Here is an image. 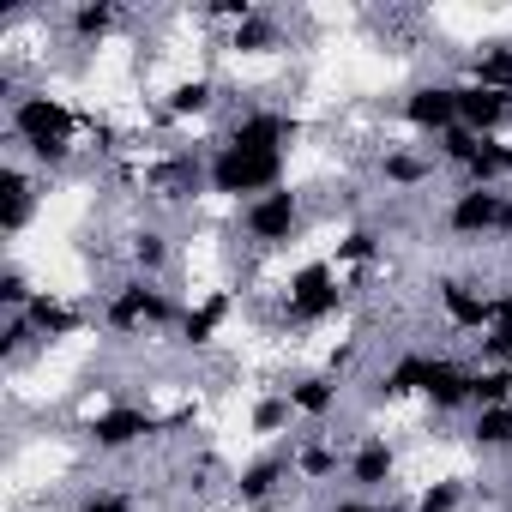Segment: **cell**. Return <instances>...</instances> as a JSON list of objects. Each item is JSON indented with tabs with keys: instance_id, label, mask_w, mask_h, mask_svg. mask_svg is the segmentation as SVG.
I'll return each mask as SVG.
<instances>
[{
	"instance_id": "cell-35",
	"label": "cell",
	"mask_w": 512,
	"mask_h": 512,
	"mask_svg": "<svg viewBox=\"0 0 512 512\" xmlns=\"http://www.w3.org/2000/svg\"><path fill=\"white\" fill-rule=\"evenodd\" d=\"M500 512H512V482H506V494H500Z\"/></svg>"
},
{
	"instance_id": "cell-28",
	"label": "cell",
	"mask_w": 512,
	"mask_h": 512,
	"mask_svg": "<svg viewBox=\"0 0 512 512\" xmlns=\"http://www.w3.org/2000/svg\"><path fill=\"white\" fill-rule=\"evenodd\" d=\"M482 362H512V290H500L494 326L482 332Z\"/></svg>"
},
{
	"instance_id": "cell-21",
	"label": "cell",
	"mask_w": 512,
	"mask_h": 512,
	"mask_svg": "<svg viewBox=\"0 0 512 512\" xmlns=\"http://www.w3.org/2000/svg\"><path fill=\"white\" fill-rule=\"evenodd\" d=\"M211 103H217V79H211V73H193V79H175V85H169L163 115H169V121H193V115H205Z\"/></svg>"
},
{
	"instance_id": "cell-15",
	"label": "cell",
	"mask_w": 512,
	"mask_h": 512,
	"mask_svg": "<svg viewBox=\"0 0 512 512\" xmlns=\"http://www.w3.org/2000/svg\"><path fill=\"white\" fill-rule=\"evenodd\" d=\"M229 314H235V296L229 290H211V296H199L187 314H181V344L187 350H211L217 338H223V326H229Z\"/></svg>"
},
{
	"instance_id": "cell-17",
	"label": "cell",
	"mask_w": 512,
	"mask_h": 512,
	"mask_svg": "<svg viewBox=\"0 0 512 512\" xmlns=\"http://www.w3.org/2000/svg\"><path fill=\"white\" fill-rule=\"evenodd\" d=\"M67 31H73L79 49H97V43H109L121 31V7L115 0H79V7L67 13Z\"/></svg>"
},
{
	"instance_id": "cell-29",
	"label": "cell",
	"mask_w": 512,
	"mask_h": 512,
	"mask_svg": "<svg viewBox=\"0 0 512 512\" xmlns=\"http://www.w3.org/2000/svg\"><path fill=\"white\" fill-rule=\"evenodd\" d=\"M374 253H380V229L356 223V229H350V235L338 241V260H332V266H338V272H344V266H368Z\"/></svg>"
},
{
	"instance_id": "cell-2",
	"label": "cell",
	"mask_w": 512,
	"mask_h": 512,
	"mask_svg": "<svg viewBox=\"0 0 512 512\" xmlns=\"http://www.w3.org/2000/svg\"><path fill=\"white\" fill-rule=\"evenodd\" d=\"M284 175H290V151L247 145V139H223V145H211V157H205V193L235 199V205H247V199L284 187Z\"/></svg>"
},
{
	"instance_id": "cell-9",
	"label": "cell",
	"mask_w": 512,
	"mask_h": 512,
	"mask_svg": "<svg viewBox=\"0 0 512 512\" xmlns=\"http://www.w3.org/2000/svg\"><path fill=\"white\" fill-rule=\"evenodd\" d=\"M434 302H440V326H446V332L482 338V332L494 326L500 290H482V284H470V278H440V284H434Z\"/></svg>"
},
{
	"instance_id": "cell-27",
	"label": "cell",
	"mask_w": 512,
	"mask_h": 512,
	"mask_svg": "<svg viewBox=\"0 0 512 512\" xmlns=\"http://www.w3.org/2000/svg\"><path fill=\"white\" fill-rule=\"evenodd\" d=\"M470 398H476V410H500V404H512V362H482Z\"/></svg>"
},
{
	"instance_id": "cell-34",
	"label": "cell",
	"mask_w": 512,
	"mask_h": 512,
	"mask_svg": "<svg viewBox=\"0 0 512 512\" xmlns=\"http://www.w3.org/2000/svg\"><path fill=\"white\" fill-rule=\"evenodd\" d=\"M253 512H290V506H284V500H272V506H253Z\"/></svg>"
},
{
	"instance_id": "cell-32",
	"label": "cell",
	"mask_w": 512,
	"mask_h": 512,
	"mask_svg": "<svg viewBox=\"0 0 512 512\" xmlns=\"http://www.w3.org/2000/svg\"><path fill=\"white\" fill-rule=\"evenodd\" d=\"M410 506H416V512H458V506H464V482L440 476V482H428V488H422Z\"/></svg>"
},
{
	"instance_id": "cell-8",
	"label": "cell",
	"mask_w": 512,
	"mask_h": 512,
	"mask_svg": "<svg viewBox=\"0 0 512 512\" xmlns=\"http://www.w3.org/2000/svg\"><path fill=\"white\" fill-rule=\"evenodd\" d=\"M398 115H404V127L410 133H422V139H446V133H458V85L452 79H428V85H410L404 97H398Z\"/></svg>"
},
{
	"instance_id": "cell-5",
	"label": "cell",
	"mask_w": 512,
	"mask_h": 512,
	"mask_svg": "<svg viewBox=\"0 0 512 512\" xmlns=\"http://www.w3.org/2000/svg\"><path fill=\"white\" fill-rule=\"evenodd\" d=\"M452 241H494L512 235V193L506 187H458L440 211Z\"/></svg>"
},
{
	"instance_id": "cell-37",
	"label": "cell",
	"mask_w": 512,
	"mask_h": 512,
	"mask_svg": "<svg viewBox=\"0 0 512 512\" xmlns=\"http://www.w3.org/2000/svg\"><path fill=\"white\" fill-rule=\"evenodd\" d=\"M506 49H512V43H506Z\"/></svg>"
},
{
	"instance_id": "cell-25",
	"label": "cell",
	"mask_w": 512,
	"mask_h": 512,
	"mask_svg": "<svg viewBox=\"0 0 512 512\" xmlns=\"http://www.w3.org/2000/svg\"><path fill=\"white\" fill-rule=\"evenodd\" d=\"M229 49H235V55H272V49H284V31H278L272 13H253L247 25L229 31Z\"/></svg>"
},
{
	"instance_id": "cell-24",
	"label": "cell",
	"mask_w": 512,
	"mask_h": 512,
	"mask_svg": "<svg viewBox=\"0 0 512 512\" xmlns=\"http://www.w3.org/2000/svg\"><path fill=\"white\" fill-rule=\"evenodd\" d=\"M470 446H476V452H512V404H500V410H470Z\"/></svg>"
},
{
	"instance_id": "cell-18",
	"label": "cell",
	"mask_w": 512,
	"mask_h": 512,
	"mask_svg": "<svg viewBox=\"0 0 512 512\" xmlns=\"http://www.w3.org/2000/svg\"><path fill=\"white\" fill-rule=\"evenodd\" d=\"M428 350H404V356H392V368H380V380H374V392L386 398V404H398V398H422V380H428Z\"/></svg>"
},
{
	"instance_id": "cell-4",
	"label": "cell",
	"mask_w": 512,
	"mask_h": 512,
	"mask_svg": "<svg viewBox=\"0 0 512 512\" xmlns=\"http://www.w3.org/2000/svg\"><path fill=\"white\" fill-rule=\"evenodd\" d=\"M344 302H350L344 296V272L332 260H308L284 284V320L290 326H326L332 314H344Z\"/></svg>"
},
{
	"instance_id": "cell-23",
	"label": "cell",
	"mask_w": 512,
	"mask_h": 512,
	"mask_svg": "<svg viewBox=\"0 0 512 512\" xmlns=\"http://www.w3.org/2000/svg\"><path fill=\"white\" fill-rule=\"evenodd\" d=\"M434 169H440V157H416V151H386L380 157V181L386 187H422V181H434Z\"/></svg>"
},
{
	"instance_id": "cell-22",
	"label": "cell",
	"mask_w": 512,
	"mask_h": 512,
	"mask_svg": "<svg viewBox=\"0 0 512 512\" xmlns=\"http://www.w3.org/2000/svg\"><path fill=\"white\" fill-rule=\"evenodd\" d=\"M290 464H296V482H314V488H326L332 476H344V452L332 440H302L290 452Z\"/></svg>"
},
{
	"instance_id": "cell-13",
	"label": "cell",
	"mask_w": 512,
	"mask_h": 512,
	"mask_svg": "<svg viewBox=\"0 0 512 512\" xmlns=\"http://www.w3.org/2000/svg\"><path fill=\"white\" fill-rule=\"evenodd\" d=\"M296 476V464L284 458V452H266V458H253V464H241L235 470V482H229V494H235V506L241 512H253V506H272L278 494H284V482Z\"/></svg>"
},
{
	"instance_id": "cell-19",
	"label": "cell",
	"mask_w": 512,
	"mask_h": 512,
	"mask_svg": "<svg viewBox=\"0 0 512 512\" xmlns=\"http://www.w3.org/2000/svg\"><path fill=\"white\" fill-rule=\"evenodd\" d=\"M169 253H175L169 235H163L157 223H145V229L127 235V272H133V278H163V272H169Z\"/></svg>"
},
{
	"instance_id": "cell-26",
	"label": "cell",
	"mask_w": 512,
	"mask_h": 512,
	"mask_svg": "<svg viewBox=\"0 0 512 512\" xmlns=\"http://www.w3.org/2000/svg\"><path fill=\"white\" fill-rule=\"evenodd\" d=\"M290 422H296V410H290V392H266L260 404H253V416H247L253 440H278V434H290Z\"/></svg>"
},
{
	"instance_id": "cell-20",
	"label": "cell",
	"mask_w": 512,
	"mask_h": 512,
	"mask_svg": "<svg viewBox=\"0 0 512 512\" xmlns=\"http://www.w3.org/2000/svg\"><path fill=\"white\" fill-rule=\"evenodd\" d=\"M31 211H37V193H31V181H25V169L7 163V193H0V235H7V241L25 235Z\"/></svg>"
},
{
	"instance_id": "cell-33",
	"label": "cell",
	"mask_w": 512,
	"mask_h": 512,
	"mask_svg": "<svg viewBox=\"0 0 512 512\" xmlns=\"http://www.w3.org/2000/svg\"><path fill=\"white\" fill-rule=\"evenodd\" d=\"M326 512H416V506H410V500H392V494H386V500H362V494H344V500H332Z\"/></svg>"
},
{
	"instance_id": "cell-7",
	"label": "cell",
	"mask_w": 512,
	"mask_h": 512,
	"mask_svg": "<svg viewBox=\"0 0 512 512\" xmlns=\"http://www.w3.org/2000/svg\"><path fill=\"white\" fill-rule=\"evenodd\" d=\"M157 434H169V416H157V410H145V404H103V410H91V422H85V440H91L97 452H133V446H145V440H157Z\"/></svg>"
},
{
	"instance_id": "cell-31",
	"label": "cell",
	"mask_w": 512,
	"mask_h": 512,
	"mask_svg": "<svg viewBox=\"0 0 512 512\" xmlns=\"http://www.w3.org/2000/svg\"><path fill=\"white\" fill-rule=\"evenodd\" d=\"M73 512H139V494H133V488H109V482H97V488H85V500H79Z\"/></svg>"
},
{
	"instance_id": "cell-1",
	"label": "cell",
	"mask_w": 512,
	"mask_h": 512,
	"mask_svg": "<svg viewBox=\"0 0 512 512\" xmlns=\"http://www.w3.org/2000/svg\"><path fill=\"white\" fill-rule=\"evenodd\" d=\"M7 133H13V145H19L25 157L61 169V163L73 157L79 109H73L67 97H55V91H19V97L7 103Z\"/></svg>"
},
{
	"instance_id": "cell-16",
	"label": "cell",
	"mask_w": 512,
	"mask_h": 512,
	"mask_svg": "<svg viewBox=\"0 0 512 512\" xmlns=\"http://www.w3.org/2000/svg\"><path fill=\"white\" fill-rule=\"evenodd\" d=\"M284 392H290L296 422H326V416H338V398H344L338 374H302V380H290Z\"/></svg>"
},
{
	"instance_id": "cell-11",
	"label": "cell",
	"mask_w": 512,
	"mask_h": 512,
	"mask_svg": "<svg viewBox=\"0 0 512 512\" xmlns=\"http://www.w3.org/2000/svg\"><path fill=\"white\" fill-rule=\"evenodd\" d=\"M476 362H458V356H434L428 362V380H422V398L434 416H458V410H476Z\"/></svg>"
},
{
	"instance_id": "cell-3",
	"label": "cell",
	"mask_w": 512,
	"mask_h": 512,
	"mask_svg": "<svg viewBox=\"0 0 512 512\" xmlns=\"http://www.w3.org/2000/svg\"><path fill=\"white\" fill-rule=\"evenodd\" d=\"M181 302L163 290V278H121L109 296H103V326L115 332V338H157V332H169V326H181Z\"/></svg>"
},
{
	"instance_id": "cell-6",
	"label": "cell",
	"mask_w": 512,
	"mask_h": 512,
	"mask_svg": "<svg viewBox=\"0 0 512 512\" xmlns=\"http://www.w3.org/2000/svg\"><path fill=\"white\" fill-rule=\"evenodd\" d=\"M302 223H308V205H302V193H296L290 181L241 205V235H247L253 247H266V253H272V247H290V241L302 235Z\"/></svg>"
},
{
	"instance_id": "cell-12",
	"label": "cell",
	"mask_w": 512,
	"mask_h": 512,
	"mask_svg": "<svg viewBox=\"0 0 512 512\" xmlns=\"http://www.w3.org/2000/svg\"><path fill=\"white\" fill-rule=\"evenodd\" d=\"M506 121H512V91H494V85L458 79V127H464V133H476V139H500Z\"/></svg>"
},
{
	"instance_id": "cell-30",
	"label": "cell",
	"mask_w": 512,
	"mask_h": 512,
	"mask_svg": "<svg viewBox=\"0 0 512 512\" xmlns=\"http://www.w3.org/2000/svg\"><path fill=\"white\" fill-rule=\"evenodd\" d=\"M37 296H43V290L25 278V266H7V272H0V308H7V314H25Z\"/></svg>"
},
{
	"instance_id": "cell-14",
	"label": "cell",
	"mask_w": 512,
	"mask_h": 512,
	"mask_svg": "<svg viewBox=\"0 0 512 512\" xmlns=\"http://www.w3.org/2000/svg\"><path fill=\"white\" fill-rule=\"evenodd\" d=\"M25 326L37 332V344H67V338H79V332H85V308H79V302H67L61 290H43V296L25 308Z\"/></svg>"
},
{
	"instance_id": "cell-10",
	"label": "cell",
	"mask_w": 512,
	"mask_h": 512,
	"mask_svg": "<svg viewBox=\"0 0 512 512\" xmlns=\"http://www.w3.org/2000/svg\"><path fill=\"white\" fill-rule=\"evenodd\" d=\"M398 482V446L386 434H362L350 452H344V488L362 494V500H386Z\"/></svg>"
},
{
	"instance_id": "cell-36",
	"label": "cell",
	"mask_w": 512,
	"mask_h": 512,
	"mask_svg": "<svg viewBox=\"0 0 512 512\" xmlns=\"http://www.w3.org/2000/svg\"><path fill=\"white\" fill-rule=\"evenodd\" d=\"M506 163H512V145H506Z\"/></svg>"
}]
</instances>
